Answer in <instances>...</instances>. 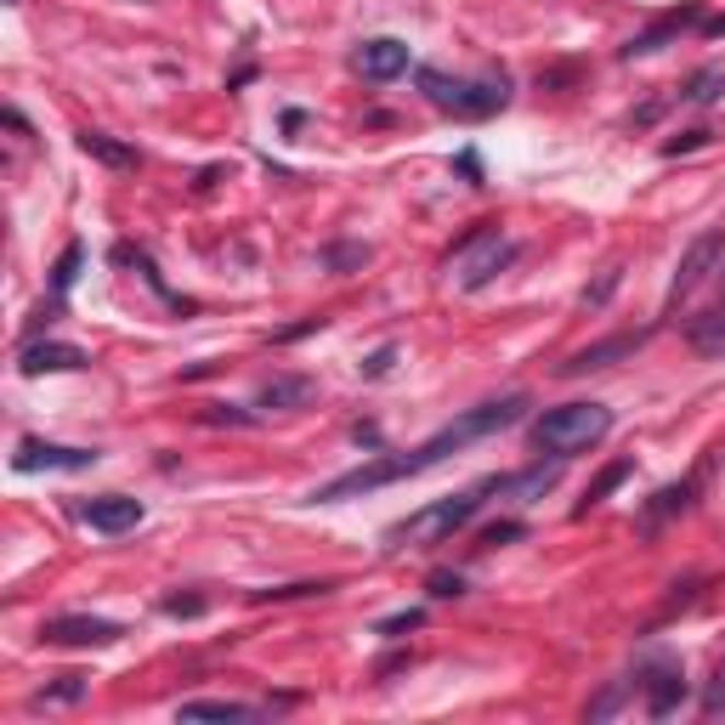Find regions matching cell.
<instances>
[{"label": "cell", "mask_w": 725, "mask_h": 725, "mask_svg": "<svg viewBox=\"0 0 725 725\" xmlns=\"http://www.w3.org/2000/svg\"><path fill=\"white\" fill-rule=\"evenodd\" d=\"M527 408H533V403H527L521 391H516V398H499V403L465 408L459 419H448L437 437H425L419 448H408V453H380V459H369V465H357V471H346V476H335V482L312 487L307 505H341V499H357V493H380V487L403 482V476L437 471L442 459H453L459 448H471V442H482V437H493V431H510V425H516Z\"/></svg>", "instance_id": "obj_1"}, {"label": "cell", "mask_w": 725, "mask_h": 725, "mask_svg": "<svg viewBox=\"0 0 725 725\" xmlns=\"http://www.w3.org/2000/svg\"><path fill=\"white\" fill-rule=\"evenodd\" d=\"M510 261H516V244L499 233V221H476L471 233H459L453 250L442 255V278H448L453 289L476 295V289H487L493 278H499Z\"/></svg>", "instance_id": "obj_2"}, {"label": "cell", "mask_w": 725, "mask_h": 725, "mask_svg": "<svg viewBox=\"0 0 725 725\" xmlns=\"http://www.w3.org/2000/svg\"><path fill=\"white\" fill-rule=\"evenodd\" d=\"M607 431H612L607 403H562V408H544L527 437L550 459H573V453H589L596 442H607Z\"/></svg>", "instance_id": "obj_3"}, {"label": "cell", "mask_w": 725, "mask_h": 725, "mask_svg": "<svg viewBox=\"0 0 725 725\" xmlns=\"http://www.w3.org/2000/svg\"><path fill=\"white\" fill-rule=\"evenodd\" d=\"M493 487V476L487 482H476V487H465V493H448V499H437V505H425V510H414L408 521H398L385 533V550H431V544H448L459 527H465L487 499L482 493Z\"/></svg>", "instance_id": "obj_4"}, {"label": "cell", "mask_w": 725, "mask_h": 725, "mask_svg": "<svg viewBox=\"0 0 725 725\" xmlns=\"http://www.w3.org/2000/svg\"><path fill=\"white\" fill-rule=\"evenodd\" d=\"M414 85L425 91V103L442 108V114H459V119H487L510 103V80L493 74V80H448L442 69H419Z\"/></svg>", "instance_id": "obj_5"}, {"label": "cell", "mask_w": 725, "mask_h": 725, "mask_svg": "<svg viewBox=\"0 0 725 725\" xmlns=\"http://www.w3.org/2000/svg\"><path fill=\"white\" fill-rule=\"evenodd\" d=\"M720 255H725V227H703L698 239L686 244V255H680V267H675V278H669V312L686 301L691 289H698L714 267H720Z\"/></svg>", "instance_id": "obj_6"}, {"label": "cell", "mask_w": 725, "mask_h": 725, "mask_svg": "<svg viewBox=\"0 0 725 725\" xmlns=\"http://www.w3.org/2000/svg\"><path fill=\"white\" fill-rule=\"evenodd\" d=\"M96 448H62V442H46V437H23L18 453H12V471L35 476V471H91L96 465Z\"/></svg>", "instance_id": "obj_7"}, {"label": "cell", "mask_w": 725, "mask_h": 725, "mask_svg": "<svg viewBox=\"0 0 725 725\" xmlns=\"http://www.w3.org/2000/svg\"><path fill=\"white\" fill-rule=\"evenodd\" d=\"M119 635H125V623H114V618H85V612L46 618L41 623V641L46 646H114Z\"/></svg>", "instance_id": "obj_8"}, {"label": "cell", "mask_w": 725, "mask_h": 725, "mask_svg": "<svg viewBox=\"0 0 725 725\" xmlns=\"http://www.w3.org/2000/svg\"><path fill=\"white\" fill-rule=\"evenodd\" d=\"M142 516H148V505L142 499H130V493H96V499H85L80 505V521L85 527H96V533H130V527H142Z\"/></svg>", "instance_id": "obj_9"}, {"label": "cell", "mask_w": 725, "mask_h": 725, "mask_svg": "<svg viewBox=\"0 0 725 725\" xmlns=\"http://www.w3.org/2000/svg\"><path fill=\"white\" fill-rule=\"evenodd\" d=\"M18 369L28 380H41V375H74V369H91V357L80 346H69V341H28L18 352Z\"/></svg>", "instance_id": "obj_10"}, {"label": "cell", "mask_w": 725, "mask_h": 725, "mask_svg": "<svg viewBox=\"0 0 725 725\" xmlns=\"http://www.w3.org/2000/svg\"><path fill=\"white\" fill-rule=\"evenodd\" d=\"M698 487H703V471H698V476H686V482L657 487L652 499H646V510H641V533H646V539H657V533H664V527H669L675 516H686V510H691V499H698Z\"/></svg>", "instance_id": "obj_11"}, {"label": "cell", "mask_w": 725, "mask_h": 725, "mask_svg": "<svg viewBox=\"0 0 725 725\" xmlns=\"http://www.w3.org/2000/svg\"><path fill=\"white\" fill-rule=\"evenodd\" d=\"M352 69H357L362 80L385 85V80L408 74V46H403V41H391V35H375V41H362V46L352 51Z\"/></svg>", "instance_id": "obj_12"}, {"label": "cell", "mask_w": 725, "mask_h": 725, "mask_svg": "<svg viewBox=\"0 0 725 725\" xmlns=\"http://www.w3.org/2000/svg\"><path fill=\"white\" fill-rule=\"evenodd\" d=\"M646 346V329L641 335H612V341H596V346H584V352H573L567 362H555V375L562 380H578V375H596V369H612L618 357H635Z\"/></svg>", "instance_id": "obj_13"}, {"label": "cell", "mask_w": 725, "mask_h": 725, "mask_svg": "<svg viewBox=\"0 0 725 725\" xmlns=\"http://www.w3.org/2000/svg\"><path fill=\"white\" fill-rule=\"evenodd\" d=\"M312 398H318V380L312 375H273V380H261L255 408L261 414H289V408H307Z\"/></svg>", "instance_id": "obj_14"}, {"label": "cell", "mask_w": 725, "mask_h": 725, "mask_svg": "<svg viewBox=\"0 0 725 725\" xmlns=\"http://www.w3.org/2000/svg\"><path fill=\"white\" fill-rule=\"evenodd\" d=\"M641 686H646V714H652V720H669V714L686 703V675H680L675 664L641 669Z\"/></svg>", "instance_id": "obj_15"}, {"label": "cell", "mask_w": 725, "mask_h": 725, "mask_svg": "<svg viewBox=\"0 0 725 725\" xmlns=\"http://www.w3.org/2000/svg\"><path fill=\"white\" fill-rule=\"evenodd\" d=\"M562 465H567V459H550V465H527L516 476H499V499H510V505H539L544 493L562 482Z\"/></svg>", "instance_id": "obj_16"}, {"label": "cell", "mask_w": 725, "mask_h": 725, "mask_svg": "<svg viewBox=\"0 0 725 725\" xmlns=\"http://www.w3.org/2000/svg\"><path fill=\"white\" fill-rule=\"evenodd\" d=\"M686 23H698V7H686V12H669V18H657V23H652V28H641V35H635L630 46H623L618 57H623V62H635V57H652V51H664V46H669V41L680 35Z\"/></svg>", "instance_id": "obj_17"}, {"label": "cell", "mask_w": 725, "mask_h": 725, "mask_svg": "<svg viewBox=\"0 0 725 725\" xmlns=\"http://www.w3.org/2000/svg\"><path fill=\"white\" fill-rule=\"evenodd\" d=\"M80 153L96 159V164H108V171H137L142 164V153L130 142H114L108 130H80Z\"/></svg>", "instance_id": "obj_18"}, {"label": "cell", "mask_w": 725, "mask_h": 725, "mask_svg": "<svg viewBox=\"0 0 725 725\" xmlns=\"http://www.w3.org/2000/svg\"><path fill=\"white\" fill-rule=\"evenodd\" d=\"M686 341H691V352H703V357H725V307L691 318L686 323Z\"/></svg>", "instance_id": "obj_19"}, {"label": "cell", "mask_w": 725, "mask_h": 725, "mask_svg": "<svg viewBox=\"0 0 725 725\" xmlns=\"http://www.w3.org/2000/svg\"><path fill=\"white\" fill-rule=\"evenodd\" d=\"M85 691H91L85 675H57L51 686H41L35 698H28V709H74V703H85Z\"/></svg>", "instance_id": "obj_20"}, {"label": "cell", "mask_w": 725, "mask_h": 725, "mask_svg": "<svg viewBox=\"0 0 725 725\" xmlns=\"http://www.w3.org/2000/svg\"><path fill=\"white\" fill-rule=\"evenodd\" d=\"M630 471H635V459H612V465L596 476V482H589V493H584V505L573 510V516H589V510H596V505H607L612 499V493L623 487V482H630Z\"/></svg>", "instance_id": "obj_21"}, {"label": "cell", "mask_w": 725, "mask_h": 725, "mask_svg": "<svg viewBox=\"0 0 725 725\" xmlns=\"http://www.w3.org/2000/svg\"><path fill=\"white\" fill-rule=\"evenodd\" d=\"M720 96H725V69L720 62H709V69H698L680 85V103H691V108H709V103H720Z\"/></svg>", "instance_id": "obj_22"}, {"label": "cell", "mask_w": 725, "mask_h": 725, "mask_svg": "<svg viewBox=\"0 0 725 725\" xmlns=\"http://www.w3.org/2000/svg\"><path fill=\"white\" fill-rule=\"evenodd\" d=\"M176 714H182V720H255L261 709L233 703V698H193V703H182Z\"/></svg>", "instance_id": "obj_23"}, {"label": "cell", "mask_w": 725, "mask_h": 725, "mask_svg": "<svg viewBox=\"0 0 725 725\" xmlns=\"http://www.w3.org/2000/svg\"><path fill=\"white\" fill-rule=\"evenodd\" d=\"M335 578H307V584H278V589H250V601H312V596H329Z\"/></svg>", "instance_id": "obj_24"}, {"label": "cell", "mask_w": 725, "mask_h": 725, "mask_svg": "<svg viewBox=\"0 0 725 725\" xmlns=\"http://www.w3.org/2000/svg\"><path fill=\"white\" fill-rule=\"evenodd\" d=\"M80 267H85V244H69V250L57 255V267H51V295H57V301H62V295L74 289Z\"/></svg>", "instance_id": "obj_25"}, {"label": "cell", "mask_w": 725, "mask_h": 725, "mask_svg": "<svg viewBox=\"0 0 725 725\" xmlns=\"http://www.w3.org/2000/svg\"><path fill=\"white\" fill-rule=\"evenodd\" d=\"M369 255H375L369 244H329L323 250V267L329 273H357V267H369Z\"/></svg>", "instance_id": "obj_26"}, {"label": "cell", "mask_w": 725, "mask_h": 725, "mask_svg": "<svg viewBox=\"0 0 725 725\" xmlns=\"http://www.w3.org/2000/svg\"><path fill=\"white\" fill-rule=\"evenodd\" d=\"M630 691H635V680H607L601 686V698H589V720H607V714H618L623 709V698H630Z\"/></svg>", "instance_id": "obj_27"}, {"label": "cell", "mask_w": 725, "mask_h": 725, "mask_svg": "<svg viewBox=\"0 0 725 725\" xmlns=\"http://www.w3.org/2000/svg\"><path fill=\"white\" fill-rule=\"evenodd\" d=\"M419 623H425V612H419V607H403V612L380 618V623H375V635H385V641H403L408 630H419Z\"/></svg>", "instance_id": "obj_28"}, {"label": "cell", "mask_w": 725, "mask_h": 725, "mask_svg": "<svg viewBox=\"0 0 725 725\" xmlns=\"http://www.w3.org/2000/svg\"><path fill=\"white\" fill-rule=\"evenodd\" d=\"M199 419H205V425H244V431H250V425H261V414H250V408H233V403H210Z\"/></svg>", "instance_id": "obj_29"}, {"label": "cell", "mask_w": 725, "mask_h": 725, "mask_svg": "<svg viewBox=\"0 0 725 725\" xmlns=\"http://www.w3.org/2000/svg\"><path fill=\"white\" fill-rule=\"evenodd\" d=\"M425 589H431V601H459V596H465V578L448 573V567H437L431 578H425Z\"/></svg>", "instance_id": "obj_30"}, {"label": "cell", "mask_w": 725, "mask_h": 725, "mask_svg": "<svg viewBox=\"0 0 725 725\" xmlns=\"http://www.w3.org/2000/svg\"><path fill=\"white\" fill-rule=\"evenodd\" d=\"M391 362H398V346H375L369 357L357 362V375L362 380H380V375H391Z\"/></svg>", "instance_id": "obj_31"}, {"label": "cell", "mask_w": 725, "mask_h": 725, "mask_svg": "<svg viewBox=\"0 0 725 725\" xmlns=\"http://www.w3.org/2000/svg\"><path fill=\"white\" fill-rule=\"evenodd\" d=\"M703 714H725V657L714 664V675L703 686Z\"/></svg>", "instance_id": "obj_32"}, {"label": "cell", "mask_w": 725, "mask_h": 725, "mask_svg": "<svg viewBox=\"0 0 725 725\" xmlns=\"http://www.w3.org/2000/svg\"><path fill=\"white\" fill-rule=\"evenodd\" d=\"M709 137H714V130H703V125H698V130H680L675 142H664V153H669V159H675V153H698V148H709Z\"/></svg>", "instance_id": "obj_33"}, {"label": "cell", "mask_w": 725, "mask_h": 725, "mask_svg": "<svg viewBox=\"0 0 725 725\" xmlns=\"http://www.w3.org/2000/svg\"><path fill=\"white\" fill-rule=\"evenodd\" d=\"M521 533H527L521 521H487V527H482V544H510V539H521Z\"/></svg>", "instance_id": "obj_34"}, {"label": "cell", "mask_w": 725, "mask_h": 725, "mask_svg": "<svg viewBox=\"0 0 725 725\" xmlns=\"http://www.w3.org/2000/svg\"><path fill=\"white\" fill-rule=\"evenodd\" d=\"M159 607L171 612V618H199L205 612V596H164Z\"/></svg>", "instance_id": "obj_35"}, {"label": "cell", "mask_w": 725, "mask_h": 725, "mask_svg": "<svg viewBox=\"0 0 725 725\" xmlns=\"http://www.w3.org/2000/svg\"><path fill=\"white\" fill-rule=\"evenodd\" d=\"M618 278H623V267H607V278H601L596 289H584V307H601V301H607V295L618 289Z\"/></svg>", "instance_id": "obj_36"}, {"label": "cell", "mask_w": 725, "mask_h": 725, "mask_svg": "<svg viewBox=\"0 0 725 725\" xmlns=\"http://www.w3.org/2000/svg\"><path fill=\"white\" fill-rule=\"evenodd\" d=\"M312 329H323V318H301V323H289V329H278L273 341H301V335H312Z\"/></svg>", "instance_id": "obj_37"}, {"label": "cell", "mask_w": 725, "mask_h": 725, "mask_svg": "<svg viewBox=\"0 0 725 725\" xmlns=\"http://www.w3.org/2000/svg\"><path fill=\"white\" fill-rule=\"evenodd\" d=\"M221 176H227V164H205V171H199V182H193V187H199V193H210Z\"/></svg>", "instance_id": "obj_38"}, {"label": "cell", "mask_w": 725, "mask_h": 725, "mask_svg": "<svg viewBox=\"0 0 725 725\" xmlns=\"http://www.w3.org/2000/svg\"><path fill=\"white\" fill-rule=\"evenodd\" d=\"M459 171L471 176V187H482V171H476V153H459Z\"/></svg>", "instance_id": "obj_39"}, {"label": "cell", "mask_w": 725, "mask_h": 725, "mask_svg": "<svg viewBox=\"0 0 725 725\" xmlns=\"http://www.w3.org/2000/svg\"><path fill=\"white\" fill-rule=\"evenodd\" d=\"M703 35H725V18H703Z\"/></svg>", "instance_id": "obj_40"}]
</instances>
